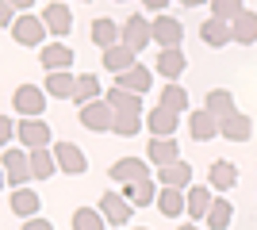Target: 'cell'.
Listing matches in <instances>:
<instances>
[{"mask_svg": "<svg viewBox=\"0 0 257 230\" xmlns=\"http://www.w3.org/2000/svg\"><path fill=\"white\" fill-rule=\"evenodd\" d=\"M100 211H104V219L111 222V226H123V222L135 219V203H131L123 192H104V196H100Z\"/></svg>", "mask_w": 257, "mask_h": 230, "instance_id": "8", "label": "cell"}, {"mask_svg": "<svg viewBox=\"0 0 257 230\" xmlns=\"http://www.w3.org/2000/svg\"><path fill=\"white\" fill-rule=\"evenodd\" d=\"M142 131V115H119L115 111V134L119 138H135Z\"/></svg>", "mask_w": 257, "mask_h": 230, "instance_id": "38", "label": "cell"}, {"mask_svg": "<svg viewBox=\"0 0 257 230\" xmlns=\"http://www.w3.org/2000/svg\"><path fill=\"white\" fill-rule=\"evenodd\" d=\"M173 0H142V8H150V12H158V16H165V8H169Z\"/></svg>", "mask_w": 257, "mask_h": 230, "instance_id": "41", "label": "cell"}, {"mask_svg": "<svg viewBox=\"0 0 257 230\" xmlns=\"http://www.w3.org/2000/svg\"><path fill=\"white\" fill-rule=\"evenodd\" d=\"M43 23H46V31L62 43L65 35L73 31V8H65V4H46L43 8Z\"/></svg>", "mask_w": 257, "mask_h": 230, "instance_id": "13", "label": "cell"}, {"mask_svg": "<svg viewBox=\"0 0 257 230\" xmlns=\"http://www.w3.org/2000/svg\"><path fill=\"white\" fill-rule=\"evenodd\" d=\"M81 127L92 134H115V108L107 100H96V104L81 108Z\"/></svg>", "mask_w": 257, "mask_h": 230, "instance_id": "3", "label": "cell"}, {"mask_svg": "<svg viewBox=\"0 0 257 230\" xmlns=\"http://www.w3.org/2000/svg\"><path fill=\"white\" fill-rule=\"evenodd\" d=\"M8 4H12L16 12H20V16H23V12H31V8H35V0H8Z\"/></svg>", "mask_w": 257, "mask_h": 230, "instance_id": "42", "label": "cell"}, {"mask_svg": "<svg viewBox=\"0 0 257 230\" xmlns=\"http://www.w3.org/2000/svg\"><path fill=\"white\" fill-rule=\"evenodd\" d=\"M12 215H20L23 222L27 219H39V207H43V199H39V192H31V188H16L8 199Z\"/></svg>", "mask_w": 257, "mask_h": 230, "instance_id": "18", "label": "cell"}, {"mask_svg": "<svg viewBox=\"0 0 257 230\" xmlns=\"http://www.w3.org/2000/svg\"><path fill=\"white\" fill-rule=\"evenodd\" d=\"M39 62H43L46 73H69L73 62H77V54L65 43H46L43 50H39Z\"/></svg>", "mask_w": 257, "mask_h": 230, "instance_id": "9", "label": "cell"}, {"mask_svg": "<svg viewBox=\"0 0 257 230\" xmlns=\"http://www.w3.org/2000/svg\"><path fill=\"white\" fill-rule=\"evenodd\" d=\"M158 184L161 188H192V165L188 161H173V165H165V169H158Z\"/></svg>", "mask_w": 257, "mask_h": 230, "instance_id": "21", "label": "cell"}, {"mask_svg": "<svg viewBox=\"0 0 257 230\" xmlns=\"http://www.w3.org/2000/svg\"><path fill=\"white\" fill-rule=\"evenodd\" d=\"M16 134H20V123L12 119V115H4V119H0V138H4V142H12Z\"/></svg>", "mask_w": 257, "mask_h": 230, "instance_id": "39", "label": "cell"}, {"mask_svg": "<svg viewBox=\"0 0 257 230\" xmlns=\"http://www.w3.org/2000/svg\"><path fill=\"white\" fill-rule=\"evenodd\" d=\"M20 230H54V222H50V219H43V215H39V219H27V222H23Z\"/></svg>", "mask_w": 257, "mask_h": 230, "instance_id": "40", "label": "cell"}, {"mask_svg": "<svg viewBox=\"0 0 257 230\" xmlns=\"http://www.w3.org/2000/svg\"><path fill=\"white\" fill-rule=\"evenodd\" d=\"M211 8H215V20H226V23H234L242 12H246V0H211Z\"/></svg>", "mask_w": 257, "mask_h": 230, "instance_id": "37", "label": "cell"}, {"mask_svg": "<svg viewBox=\"0 0 257 230\" xmlns=\"http://www.w3.org/2000/svg\"><path fill=\"white\" fill-rule=\"evenodd\" d=\"M58 173V157L54 150H31V176L35 180H50Z\"/></svg>", "mask_w": 257, "mask_h": 230, "instance_id": "34", "label": "cell"}, {"mask_svg": "<svg viewBox=\"0 0 257 230\" xmlns=\"http://www.w3.org/2000/svg\"><path fill=\"white\" fill-rule=\"evenodd\" d=\"M115 85H119V88H127V92H139V96H142V92L154 85V73H150L146 66H135V69H127V73H119V77H115Z\"/></svg>", "mask_w": 257, "mask_h": 230, "instance_id": "29", "label": "cell"}, {"mask_svg": "<svg viewBox=\"0 0 257 230\" xmlns=\"http://www.w3.org/2000/svg\"><path fill=\"white\" fill-rule=\"evenodd\" d=\"M104 100L119 111V115H142V100H139V92H127V88L111 85V88L104 92Z\"/></svg>", "mask_w": 257, "mask_h": 230, "instance_id": "24", "label": "cell"}, {"mask_svg": "<svg viewBox=\"0 0 257 230\" xmlns=\"http://www.w3.org/2000/svg\"><path fill=\"white\" fill-rule=\"evenodd\" d=\"M154 43L161 50H181L184 43V23L173 16H154Z\"/></svg>", "mask_w": 257, "mask_h": 230, "instance_id": "7", "label": "cell"}, {"mask_svg": "<svg viewBox=\"0 0 257 230\" xmlns=\"http://www.w3.org/2000/svg\"><path fill=\"white\" fill-rule=\"evenodd\" d=\"M158 108L173 111V115H181V111H188V92H184V85H165L158 96Z\"/></svg>", "mask_w": 257, "mask_h": 230, "instance_id": "31", "label": "cell"}, {"mask_svg": "<svg viewBox=\"0 0 257 230\" xmlns=\"http://www.w3.org/2000/svg\"><path fill=\"white\" fill-rule=\"evenodd\" d=\"M46 23H43V16H31V12H23L20 20H16V27H12V39L20 46H39L43 50L46 46Z\"/></svg>", "mask_w": 257, "mask_h": 230, "instance_id": "4", "label": "cell"}, {"mask_svg": "<svg viewBox=\"0 0 257 230\" xmlns=\"http://www.w3.org/2000/svg\"><path fill=\"white\" fill-rule=\"evenodd\" d=\"M177 230H200V226H196V222H184V226H177Z\"/></svg>", "mask_w": 257, "mask_h": 230, "instance_id": "44", "label": "cell"}, {"mask_svg": "<svg viewBox=\"0 0 257 230\" xmlns=\"http://www.w3.org/2000/svg\"><path fill=\"white\" fill-rule=\"evenodd\" d=\"M46 96H54V100H73V92H77V77L73 73H46Z\"/></svg>", "mask_w": 257, "mask_h": 230, "instance_id": "28", "label": "cell"}, {"mask_svg": "<svg viewBox=\"0 0 257 230\" xmlns=\"http://www.w3.org/2000/svg\"><path fill=\"white\" fill-rule=\"evenodd\" d=\"M146 161H154L158 169L181 161V146H177V138H150V146H146Z\"/></svg>", "mask_w": 257, "mask_h": 230, "instance_id": "20", "label": "cell"}, {"mask_svg": "<svg viewBox=\"0 0 257 230\" xmlns=\"http://www.w3.org/2000/svg\"><path fill=\"white\" fill-rule=\"evenodd\" d=\"M107 176L115 180V184H139V180H150V161H142V157H119V161H111V169H107Z\"/></svg>", "mask_w": 257, "mask_h": 230, "instance_id": "6", "label": "cell"}, {"mask_svg": "<svg viewBox=\"0 0 257 230\" xmlns=\"http://www.w3.org/2000/svg\"><path fill=\"white\" fill-rule=\"evenodd\" d=\"M50 138H54V131L46 127L43 119H23L20 123V142H23V150H46Z\"/></svg>", "mask_w": 257, "mask_h": 230, "instance_id": "15", "label": "cell"}, {"mask_svg": "<svg viewBox=\"0 0 257 230\" xmlns=\"http://www.w3.org/2000/svg\"><path fill=\"white\" fill-rule=\"evenodd\" d=\"M188 69V58H184V50H161L158 54V66H154V73H161L169 85H177V77Z\"/></svg>", "mask_w": 257, "mask_h": 230, "instance_id": "22", "label": "cell"}, {"mask_svg": "<svg viewBox=\"0 0 257 230\" xmlns=\"http://www.w3.org/2000/svg\"><path fill=\"white\" fill-rule=\"evenodd\" d=\"M54 157H58V169L69 176H81L88 169V157L77 142H54Z\"/></svg>", "mask_w": 257, "mask_h": 230, "instance_id": "10", "label": "cell"}, {"mask_svg": "<svg viewBox=\"0 0 257 230\" xmlns=\"http://www.w3.org/2000/svg\"><path fill=\"white\" fill-rule=\"evenodd\" d=\"M139 66V54H135V50H131V46H111V50H104V69H111V73H127V69H135Z\"/></svg>", "mask_w": 257, "mask_h": 230, "instance_id": "25", "label": "cell"}, {"mask_svg": "<svg viewBox=\"0 0 257 230\" xmlns=\"http://www.w3.org/2000/svg\"><path fill=\"white\" fill-rule=\"evenodd\" d=\"M215 203V188L211 184H192L188 188V219L192 222H204L207 211H211Z\"/></svg>", "mask_w": 257, "mask_h": 230, "instance_id": "17", "label": "cell"}, {"mask_svg": "<svg viewBox=\"0 0 257 230\" xmlns=\"http://www.w3.org/2000/svg\"><path fill=\"white\" fill-rule=\"evenodd\" d=\"M150 43H154V20H146L142 12L127 16V23H123V46H131V50L139 54V50H146Z\"/></svg>", "mask_w": 257, "mask_h": 230, "instance_id": "5", "label": "cell"}, {"mask_svg": "<svg viewBox=\"0 0 257 230\" xmlns=\"http://www.w3.org/2000/svg\"><path fill=\"white\" fill-rule=\"evenodd\" d=\"M204 108L211 111V115H215L219 123H226L230 115H238V108H234V96H230L226 88H211V92H207V104H204Z\"/></svg>", "mask_w": 257, "mask_h": 230, "instance_id": "27", "label": "cell"}, {"mask_svg": "<svg viewBox=\"0 0 257 230\" xmlns=\"http://www.w3.org/2000/svg\"><path fill=\"white\" fill-rule=\"evenodd\" d=\"M69 222H73V230H107V226H111L100 207H77Z\"/></svg>", "mask_w": 257, "mask_h": 230, "instance_id": "32", "label": "cell"}, {"mask_svg": "<svg viewBox=\"0 0 257 230\" xmlns=\"http://www.w3.org/2000/svg\"><path fill=\"white\" fill-rule=\"evenodd\" d=\"M230 219H234V207H230V199H223V196H215V203H211V211H207V230H226L230 226Z\"/></svg>", "mask_w": 257, "mask_h": 230, "instance_id": "36", "label": "cell"}, {"mask_svg": "<svg viewBox=\"0 0 257 230\" xmlns=\"http://www.w3.org/2000/svg\"><path fill=\"white\" fill-rule=\"evenodd\" d=\"M158 211L165 215V219H181L184 211H188V192H184V188H161Z\"/></svg>", "mask_w": 257, "mask_h": 230, "instance_id": "23", "label": "cell"}, {"mask_svg": "<svg viewBox=\"0 0 257 230\" xmlns=\"http://www.w3.org/2000/svg\"><path fill=\"white\" fill-rule=\"evenodd\" d=\"M96 100H104V92H100V77L96 73H81V77H77L73 104H77V108H88V104H96Z\"/></svg>", "mask_w": 257, "mask_h": 230, "instance_id": "26", "label": "cell"}, {"mask_svg": "<svg viewBox=\"0 0 257 230\" xmlns=\"http://www.w3.org/2000/svg\"><path fill=\"white\" fill-rule=\"evenodd\" d=\"M0 161H4V176H8L12 192H16V188H27L35 180V176H31V150H16V146H8Z\"/></svg>", "mask_w": 257, "mask_h": 230, "instance_id": "1", "label": "cell"}, {"mask_svg": "<svg viewBox=\"0 0 257 230\" xmlns=\"http://www.w3.org/2000/svg\"><path fill=\"white\" fill-rule=\"evenodd\" d=\"M200 39H204L207 46H215V50H223L226 43H234V27H230V23L226 20H204L200 23Z\"/></svg>", "mask_w": 257, "mask_h": 230, "instance_id": "19", "label": "cell"}, {"mask_svg": "<svg viewBox=\"0 0 257 230\" xmlns=\"http://www.w3.org/2000/svg\"><path fill=\"white\" fill-rule=\"evenodd\" d=\"M131 230H146V226H131Z\"/></svg>", "mask_w": 257, "mask_h": 230, "instance_id": "45", "label": "cell"}, {"mask_svg": "<svg viewBox=\"0 0 257 230\" xmlns=\"http://www.w3.org/2000/svg\"><path fill=\"white\" fill-rule=\"evenodd\" d=\"M219 134H223L226 142H249V134H253V119L238 111V115H230V119L223 123V131H219Z\"/></svg>", "mask_w": 257, "mask_h": 230, "instance_id": "30", "label": "cell"}, {"mask_svg": "<svg viewBox=\"0 0 257 230\" xmlns=\"http://www.w3.org/2000/svg\"><path fill=\"white\" fill-rule=\"evenodd\" d=\"M230 27H234V43H242V46H253L257 43V12L246 8Z\"/></svg>", "mask_w": 257, "mask_h": 230, "instance_id": "33", "label": "cell"}, {"mask_svg": "<svg viewBox=\"0 0 257 230\" xmlns=\"http://www.w3.org/2000/svg\"><path fill=\"white\" fill-rule=\"evenodd\" d=\"M177 127H181V115H173V111L158 108V104L146 111V131H150V138H173Z\"/></svg>", "mask_w": 257, "mask_h": 230, "instance_id": "14", "label": "cell"}, {"mask_svg": "<svg viewBox=\"0 0 257 230\" xmlns=\"http://www.w3.org/2000/svg\"><path fill=\"white\" fill-rule=\"evenodd\" d=\"M207 184H211L215 192H230V188L238 184V165L226 161V157H215L211 169H207Z\"/></svg>", "mask_w": 257, "mask_h": 230, "instance_id": "16", "label": "cell"}, {"mask_svg": "<svg viewBox=\"0 0 257 230\" xmlns=\"http://www.w3.org/2000/svg\"><path fill=\"white\" fill-rule=\"evenodd\" d=\"M223 131V123L215 119L207 108H200V111H188V134H192V142H211L215 134Z\"/></svg>", "mask_w": 257, "mask_h": 230, "instance_id": "12", "label": "cell"}, {"mask_svg": "<svg viewBox=\"0 0 257 230\" xmlns=\"http://www.w3.org/2000/svg\"><path fill=\"white\" fill-rule=\"evenodd\" d=\"M115 4H123V0H115Z\"/></svg>", "mask_w": 257, "mask_h": 230, "instance_id": "46", "label": "cell"}, {"mask_svg": "<svg viewBox=\"0 0 257 230\" xmlns=\"http://www.w3.org/2000/svg\"><path fill=\"white\" fill-rule=\"evenodd\" d=\"M88 39H92V46H100V50H111V46L123 43V27H119L115 20L100 16V20L88 23Z\"/></svg>", "mask_w": 257, "mask_h": 230, "instance_id": "11", "label": "cell"}, {"mask_svg": "<svg viewBox=\"0 0 257 230\" xmlns=\"http://www.w3.org/2000/svg\"><path fill=\"white\" fill-rule=\"evenodd\" d=\"M123 196L135 203V207H150V203H158V196L161 192H154V176L150 180H139V184H127L123 188Z\"/></svg>", "mask_w": 257, "mask_h": 230, "instance_id": "35", "label": "cell"}, {"mask_svg": "<svg viewBox=\"0 0 257 230\" xmlns=\"http://www.w3.org/2000/svg\"><path fill=\"white\" fill-rule=\"evenodd\" d=\"M12 108H16V115H23V119H43V111H46V88L20 85L16 92H12Z\"/></svg>", "mask_w": 257, "mask_h": 230, "instance_id": "2", "label": "cell"}, {"mask_svg": "<svg viewBox=\"0 0 257 230\" xmlns=\"http://www.w3.org/2000/svg\"><path fill=\"white\" fill-rule=\"evenodd\" d=\"M184 8H200V4H211V0H181Z\"/></svg>", "mask_w": 257, "mask_h": 230, "instance_id": "43", "label": "cell"}]
</instances>
